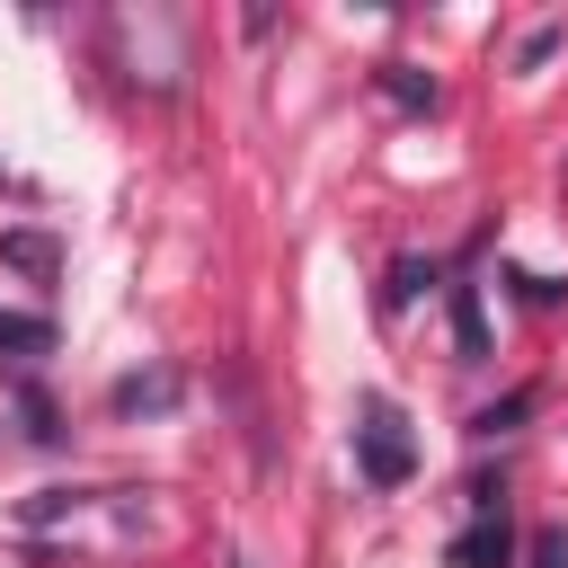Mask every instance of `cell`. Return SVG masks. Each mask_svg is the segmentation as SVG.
<instances>
[{
  "mask_svg": "<svg viewBox=\"0 0 568 568\" xmlns=\"http://www.w3.org/2000/svg\"><path fill=\"white\" fill-rule=\"evenodd\" d=\"M355 470H364L373 488H399V479L417 470V444H408V417H399L390 399H364V426H355Z\"/></svg>",
  "mask_w": 568,
  "mask_h": 568,
  "instance_id": "obj_1",
  "label": "cell"
},
{
  "mask_svg": "<svg viewBox=\"0 0 568 568\" xmlns=\"http://www.w3.org/2000/svg\"><path fill=\"white\" fill-rule=\"evenodd\" d=\"M444 568H515V524H506V506L479 515V524H462L453 550H444Z\"/></svg>",
  "mask_w": 568,
  "mask_h": 568,
  "instance_id": "obj_2",
  "label": "cell"
},
{
  "mask_svg": "<svg viewBox=\"0 0 568 568\" xmlns=\"http://www.w3.org/2000/svg\"><path fill=\"white\" fill-rule=\"evenodd\" d=\"M0 355H53V320H27V311H0Z\"/></svg>",
  "mask_w": 568,
  "mask_h": 568,
  "instance_id": "obj_3",
  "label": "cell"
},
{
  "mask_svg": "<svg viewBox=\"0 0 568 568\" xmlns=\"http://www.w3.org/2000/svg\"><path fill=\"white\" fill-rule=\"evenodd\" d=\"M453 337H462V355H470V364L488 355V328H479V293H470V284H453Z\"/></svg>",
  "mask_w": 568,
  "mask_h": 568,
  "instance_id": "obj_4",
  "label": "cell"
},
{
  "mask_svg": "<svg viewBox=\"0 0 568 568\" xmlns=\"http://www.w3.org/2000/svg\"><path fill=\"white\" fill-rule=\"evenodd\" d=\"M169 399H178V373H151V382L133 373V382H115V408H124V417H133V408H169Z\"/></svg>",
  "mask_w": 568,
  "mask_h": 568,
  "instance_id": "obj_5",
  "label": "cell"
},
{
  "mask_svg": "<svg viewBox=\"0 0 568 568\" xmlns=\"http://www.w3.org/2000/svg\"><path fill=\"white\" fill-rule=\"evenodd\" d=\"M382 89H390L399 106H435V80H417L408 62H382Z\"/></svg>",
  "mask_w": 568,
  "mask_h": 568,
  "instance_id": "obj_6",
  "label": "cell"
},
{
  "mask_svg": "<svg viewBox=\"0 0 568 568\" xmlns=\"http://www.w3.org/2000/svg\"><path fill=\"white\" fill-rule=\"evenodd\" d=\"M559 36H568V27H532V36L515 44V71H532V62H550V53H559Z\"/></svg>",
  "mask_w": 568,
  "mask_h": 568,
  "instance_id": "obj_7",
  "label": "cell"
},
{
  "mask_svg": "<svg viewBox=\"0 0 568 568\" xmlns=\"http://www.w3.org/2000/svg\"><path fill=\"white\" fill-rule=\"evenodd\" d=\"M532 568H568V524H541L532 532Z\"/></svg>",
  "mask_w": 568,
  "mask_h": 568,
  "instance_id": "obj_8",
  "label": "cell"
},
{
  "mask_svg": "<svg viewBox=\"0 0 568 568\" xmlns=\"http://www.w3.org/2000/svg\"><path fill=\"white\" fill-rule=\"evenodd\" d=\"M18 408H27V435H36V444H53V435H62V426H53V408H44V390H18Z\"/></svg>",
  "mask_w": 568,
  "mask_h": 568,
  "instance_id": "obj_9",
  "label": "cell"
},
{
  "mask_svg": "<svg viewBox=\"0 0 568 568\" xmlns=\"http://www.w3.org/2000/svg\"><path fill=\"white\" fill-rule=\"evenodd\" d=\"M524 408H532V390H515V399H506V408H479V417H470V426H479V435H497V426H515V417H524Z\"/></svg>",
  "mask_w": 568,
  "mask_h": 568,
  "instance_id": "obj_10",
  "label": "cell"
},
{
  "mask_svg": "<svg viewBox=\"0 0 568 568\" xmlns=\"http://www.w3.org/2000/svg\"><path fill=\"white\" fill-rule=\"evenodd\" d=\"M9 257H18V266H36V275H44V266H53V240H9Z\"/></svg>",
  "mask_w": 568,
  "mask_h": 568,
  "instance_id": "obj_11",
  "label": "cell"
},
{
  "mask_svg": "<svg viewBox=\"0 0 568 568\" xmlns=\"http://www.w3.org/2000/svg\"><path fill=\"white\" fill-rule=\"evenodd\" d=\"M417 284H435V266H417V257H408V266H399V275H390V302H408V293H417Z\"/></svg>",
  "mask_w": 568,
  "mask_h": 568,
  "instance_id": "obj_12",
  "label": "cell"
}]
</instances>
